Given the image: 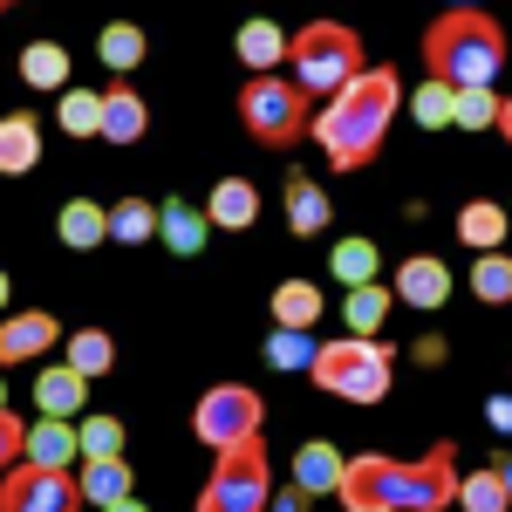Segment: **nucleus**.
Here are the masks:
<instances>
[{"label":"nucleus","instance_id":"obj_1","mask_svg":"<svg viewBox=\"0 0 512 512\" xmlns=\"http://www.w3.org/2000/svg\"><path fill=\"white\" fill-rule=\"evenodd\" d=\"M335 499H342L349 512H444L451 499H458V444L437 437L417 465H396V458H383V451L349 458Z\"/></svg>","mask_w":512,"mask_h":512},{"label":"nucleus","instance_id":"obj_2","mask_svg":"<svg viewBox=\"0 0 512 512\" xmlns=\"http://www.w3.org/2000/svg\"><path fill=\"white\" fill-rule=\"evenodd\" d=\"M396 103H403V82H396L390 62H383V69H362L342 96H328V110L308 123V137L328 151V164H335V171H362V164L383 151Z\"/></svg>","mask_w":512,"mask_h":512},{"label":"nucleus","instance_id":"obj_3","mask_svg":"<svg viewBox=\"0 0 512 512\" xmlns=\"http://www.w3.org/2000/svg\"><path fill=\"white\" fill-rule=\"evenodd\" d=\"M424 62L444 89H492V76L506 69V28L485 7H451L424 35Z\"/></svg>","mask_w":512,"mask_h":512},{"label":"nucleus","instance_id":"obj_4","mask_svg":"<svg viewBox=\"0 0 512 512\" xmlns=\"http://www.w3.org/2000/svg\"><path fill=\"white\" fill-rule=\"evenodd\" d=\"M287 62H294V89L301 96H342L369 69L355 28H342V21H308L301 35L287 41Z\"/></svg>","mask_w":512,"mask_h":512},{"label":"nucleus","instance_id":"obj_5","mask_svg":"<svg viewBox=\"0 0 512 512\" xmlns=\"http://www.w3.org/2000/svg\"><path fill=\"white\" fill-rule=\"evenodd\" d=\"M315 376L328 396H342V403H383L390 396V376H396V355L390 342H362V335H342V342H328L315 349Z\"/></svg>","mask_w":512,"mask_h":512},{"label":"nucleus","instance_id":"obj_6","mask_svg":"<svg viewBox=\"0 0 512 512\" xmlns=\"http://www.w3.org/2000/svg\"><path fill=\"white\" fill-rule=\"evenodd\" d=\"M239 117H246V130H253L260 144L287 151V144L308 137L315 110H308V96L294 89V76H253L246 89H239Z\"/></svg>","mask_w":512,"mask_h":512},{"label":"nucleus","instance_id":"obj_7","mask_svg":"<svg viewBox=\"0 0 512 512\" xmlns=\"http://www.w3.org/2000/svg\"><path fill=\"white\" fill-rule=\"evenodd\" d=\"M260 417L267 410H260V396L246 383H212L192 410V431H198V444H212V458H226L239 444H260Z\"/></svg>","mask_w":512,"mask_h":512},{"label":"nucleus","instance_id":"obj_8","mask_svg":"<svg viewBox=\"0 0 512 512\" xmlns=\"http://www.w3.org/2000/svg\"><path fill=\"white\" fill-rule=\"evenodd\" d=\"M267 499H274L267 451L260 444H239L226 458H212V478L198 492V512H267Z\"/></svg>","mask_w":512,"mask_h":512},{"label":"nucleus","instance_id":"obj_9","mask_svg":"<svg viewBox=\"0 0 512 512\" xmlns=\"http://www.w3.org/2000/svg\"><path fill=\"white\" fill-rule=\"evenodd\" d=\"M0 512H82V492L69 472L14 465V472L0 478Z\"/></svg>","mask_w":512,"mask_h":512},{"label":"nucleus","instance_id":"obj_10","mask_svg":"<svg viewBox=\"0 0 512 512\" xmlns=\"http://www.w3.org/2000/svg\"><path fill=\"white\" fill-rule=\"evenodd\" d=\"M55 315H41V308H21V315H0V369L7 362H35V355L55 349Z\"/></svg>","mask_w":512,"mask_h":512},{"label":"nucleus","instance_id":"obj_11","mask_svg":"<svg viewBox=\"0 0 512 512\" xmlns=\"http://www.w3.org/2000/svg\"><path fill=\"white\" fill-rule=\"evenodd\" d=\"M342 472H349V458H342L328 437H308V444L294 451V492H308V499H335V492H342Z\"/></svg>","mask_w":512,"mask_h":512},{"label":"nucleus","instance_id":"obj_12","mask_svg":"<svg viewBox=\"0 0 512 512\" xmlns=\"http://www.w3.org/2000/svg\"><path fill=\"white\" fill-rule=\"evenodd\" d=\"M396 301H410V308H444L451 301V267L431 260V253H410L403 267H396Z\"/></svg>","mask_w":512,"mask_h":512},{"label":"nucleus","instance_id":"obj_13","mask_svg":"<svg viewBox=\"0 0 512 512\" xmlns=\"http://www.w3.org/2000/svg\"><path fill=\"white\" fill-rule=\"evenodd\" d=\"M55 239H62L69 253H96V246L110 239V205H96V198H69V205L55 212Z\"/></svg>","mask_w":512,"mask_h":512},{"label":"nucleus","instance_id":"obj_14","mask_svg":"<svg viewBox=\"0 0 512 512\" xmlns=\"http://www.w3.org/2000/svg\"><path fill=\"white\" fill-rule=\"evenodd\" d=\"M76 492L89 499V506L110 512V506H123V499H137V472H130L123 458H89V465L76 472Z\"/></svg>","mask_w":512,"mask_h":512},{"label":"nucleus","instance_id":"obj_15","mask_svg":"<svg viewBox=\"0 0 512 512\" xmlns=\"http://www.w3.org/2000/svg\"><path fill=\"white\" fill-rule=\"evenodd\" d=\"M260 219V192L246 185V178H219L212 198H205V226H219V233H246Z\"/></svg>","mask_w":512,"mask_h":512},{"label":"nucleus","instance_id":"obj_16","mask_svg":"<svg viewBox=\"0 0 512 512\" xmlns=\"http://www.w3.org/2000/svg\"><path fill=\"white\" fill-rule=\"evenodd\" d=\"M76 458H82L76 431H69V424H55V417H41L35 431L21 437V465H41V472H69Z\"/></svg>","mask_w":512,"mask_h":512},{"label":"nucleus","instance_id":"obj_17","mask_svg":"<svg viewBox=\"0 0 512 512\" xmlns=\"http://www.w3.org/2000/svg\"><path fill=\"white\" fill-rule=\"evenodd\" d=\"M41 158V123L28 110H7L0 117V178H28Z\"/></svg>","mask_w":512,"mask_h":512},{"label":"nucleus","instance_id":"obj_18","mask_svg":"<svg viewBox=\"0 0 512 512\" xmlns=\"http://www.w3.org/2000/svg\"><path fill=\"white\" fill-rule=\"evenodd\" d=\"M144 130H151V103H144L130 82H110V89H103V137H110V144H137Z\"/></svg>","mask_w":512,"mask_h":512},{"label":"nucleus","instance_id":"obj_19","mask_svg":"<svg viewBox=\"0 0 512 512\" xmlns=\"http://www.w3.org/2000/svg\"><path fill=\"white\" fill-rule=\"evenodd\" d=\"M35 403H41V417H55V424H69L82 403H89V383H82L76 369L62 362V369H41L35 376Z\"/></svg>","mask_w":512,"mask_h":512},{"label":"nucleus","instance_id":"obj_20","mask_svg":"<svg viewBox=\"0 0 512 512\" xmlns=\"http://www.w3.org/2000/svg\"><path fill=\"white\" fill-rule=\"evenodd\" d=\"M506 226H512V212H506V205H492V198L458 205V239H465L472 253H499V246H506Z\"/></svg>","mask_w":512,"mask_h":512},{"label":"nucleus","instance_id":"obj_21","mask_svg":"<svg viewBox=\"0 0 512 512\" xmlns=\"http://www.w3.org/2000/svg\"><path fill=\"white\" fill-rule=\"evenodd\" d=\"M158 233H164V246L178 253V260H192V253H205V212L198 205H185V198H164V212H158Z\"/></svg>","mask_w":512,"mask_h":512},{"label":"nucleus","instance_id":"obj_22","mask_svg":"<svg viewBox=\"0 0 512 512\" xmlns=\"http://www.w3.org/2000/svg\"><path fill=\"white\" fill-rule=\"evenodd\" d=\"M390 287L383 280H369V287H349V301H342V321H349V335H362V342H376L383 335V321H390Z\"/></svg>","mask_w":512,"mask_h":512},{"label":"nucleus","instance_id":"obj_23","mask_svg":"<svg viewBox=\"0 0 512 512\" xmlns=\"http://www.w3.org/2000/svg\"><path fill=\"white\" fill-rule=\"evenodd\" d=\"M315 321H321V287H315V280H280V287H274V328L308 335Z\"/></svg>","mask_w":512,"mask_h":512},{"label":"nucleus","instance_id":"obj_24","mask_svg":"<svg viewBox=\"0 0 512 512\" xmlns=\"http://www.w3.org/2000/svg\"><path fill=\"white\" fill-rule=\"evenodd\" d=\"M287 226H294L301 239H315L321 226H328V192H321L308 171H294V178H287Z\"/></svg>","mask_w":512,"mask_h":512},{"label":"nucleus","instance_id":"obj_25","mask_svg":"<svg viewBox=\"0 0 512 512\" xmlns=\"http://www.w3.org/2000/svg\"><path fill=\"white\" fill-rule=\"evenodd\" d=\"M287 41L294 35H280L274 21H246V28H239V62H246L253 76H274V62H287Z\"/></svg>","mask_w":512,"mask_h":512},{"label":"nucleus","instance_id":"obj_26","mask_svg":"<svg viewBox=\"0 0 512 512\" xmlns=\"http://www.w3.org/2000/svg\"><path fill=\"white\" fill-rule=\"evenodd\" d=\"M69 369H76L82 383L110 376V369H117V342H110V328H76V335H69Z\"/></svg>","mask_w":512,"mask_h":512},{"label":"nucleus","instance_id":"obj_27","mask_svg":"<svg viewBox=\"0 0 512 512\" xmlns=\"http://www.w3.org/2000/svg\"><path fill=\"white\" fill-rule=\"evenodd\" d=\"M144 48H151V41H144V28H137V21H110V28L96 35V55L110 62V76H130V69H144Z\"/></svg>","mask_w":512,"mask_h":512},{"label":"nucleus","instance_id":"obj_28","mask_svg":"<svg viewBox=\"0 0 512 512\" xmlns=\"http://www.w3.org/2000/svg\"><path fill=\"white\" fill-rule=\"evenodd\" d=\"M21 82L28 89H62L69 82V48L62 41H28L21 48Z\"/></svg>","mask_w":512,"mask_h":512},{"label":"nucleus","instance_id":"obj_29","mask_svg":"<svg viewBox=\"0 0 512 512\" xmlns=\"http://www.w3.org/2000/svg\"><path fill=\"white\" fill-rule=\"evenodd\" d=\"M328 274L349 280V287H369V280H383V253H376L369 239H335V253H328Z\"/></svg>","mask_w":512,"mask_h":512},{"label":"nucleus","instance_id":"obj_30","mask_svg":"<svg viewBox=\"0 0 512 512\" xmlns=\"http://www.w3.org/2000/svg\"><path fill=\"white\" fill-rule=\"evenodd\" d=\"M55 123H62L69 137H103V89H62Z\"/></svg>","mask_w":512,"mask_h":512},{"label":"nucleus","instance_id":"obj_31","mask_svg":"<svg viewBox=\"0 0 512 512\" xmlns=\"http://www.w3.org/2000/svg\"><path fill=\"white\" fill-rule=\"evenodd\" d=\"M110 239H117V246L158 239V205H151V198H117V205H110Z\"/></svg>","mask_w":512,"mask_h":512},{"label":"nucleus","instance_id":"obj_32","mask_svg":"<svg viewBox=\"0 0 512 512\" xmlns=\"http://www.w3.org/2000/svg\"><path fill=\"white\" fill-rule=\"evenodd\" d=\"M472 294L485 301V308L512 301V260H506V253H478V267H472Z\"/></svg>","mask_w":512,"mask_h":512},{"label":"nucleus","instance_id":"obj_33","mask_svg":"<svg viewBox=\"0 0 512 512\" xmlns=\"http://www.w3.org/2000/svg\"><path fill=\"white\" fill-rule=\"evenodd\" d=\"M458 506L465 512H512V499H506V485H499V472H472V478H458Z\"/></svg>","mask_w":512,"mask_h":512},{"label":"nucleus","instance_id":"obj_34","mask_svg":"<svg viewBox=\"0 0 512 512\" xmlns=\"http://www.w3.org/2000/svg\"><path fill=\"white\" fill-rule=\"evenodd\" d=\"M267 362H274V369H287V376H294V369H315V335L274 328V335H267Z\"/></svg>","mask_w":512,"mask_h":512},{"label":"nucleus","instance_id":"obj_35","mask_svg":"<svg viewBox=\"0 0 512 512\" xmlns=\"http://www.w3.org/2000/svg\"><path fill=\"white\" fill-rule=\"evenodd\" d=\"M76 444H82V465L89 458H123V424L117 417H82Z\"/></svg>","mask_w":512,"mask_h":512},{"label":"nucleus","instance_id":"obj_36","mask_svg":"<svg viewBox=\"0 0 512 512\" xmlns=\"http://www.w3.org/2000/svg\"><path fill=\"white\" fill-rule=\"evenodd\" d=\"M499 103H506V96H492V89H458L451 123H458V130H492V123H499Z\"/></svg>","mask_w":512,"mask_h":512},{"label":"nucleus","instance_id":"obj_37","mask_svg":"<svg viewBox=\"0 0 512 512\" xmlns=\"http://www.w3.org/2000/svg\"><path fill=\"white\" fill-rule=\"evenodd\" d=\"M410 110H417V123H424V130H444V123H451V110H458V89H444V82H424V89L410 96Z\"/></svg>","mask_w":512,"mask_h":512},{"label":"nucleus","instance_id":"obj_38","mask_svg":"<svg viewBox=\"0 0 512 512\" xmlns=\"http://www.w3.org/2000/svg\"><path fill=\"white\" fill-rule=\"evenodd\" d=\"M21 437H28V424H21V417L7 410V417H0V472H7V465L21 458Z\"/></svg>","mask_w":512,"mask_h":512},{"label":"nucleus","instance_id":"obj_39","mask_svg":"<svg viewBox=\"0 0 512 512\" xmlns=\"http://www.w3.org/2000/svg\"><path fill=\"white\" fill-rule=\"evenodd\" d=\"M485 424L512 437V396H492V403H485Z\"/></svg>","mask_w":512,"mask_h":512},{"label":"nucleus","instance_id":"obj_40","mask_svg":"<svg viewBox=\"0 0 512 512\" xmlns=\"http://www.w3.org/2000/svg\"><path fill=\"white\" fill-rule=\"evenodd\" d=\"M267 512H308V492H294V485H287V492L267 499Z\"/></svg>","mask_w":512,"mask_h":512},{"label":"nucleus","instance_id":"obj_41","mask_svg":"<svg viewBox=\"0 0 512 512\" xmlns=\"http://www.w3.org/2000/svg\"><path fill=\"white\" fill-rule=\"evenodd\" d=\"M492 472H499V485H506V499H512V451L499 458V465H492Z\"/></svg>","mask_w":512,"mask_h":512},{"label":"nucleus","instance_id":"obj_42","mask_svg":"<svg viewBox=\"0 0 512 512\" xmlns=\"http://www.w3.org/2000/svg\"><path fill=\"white\" fill-rule=\"evenodd\" d=\"M499 137H506V144H512V96H506V103H499Z\"/></svg>","mask_w":512,"mask_h":512},{"label":"nucleus","instance_id":"obj_43","mask_svg":"<svg viewBox=\"0 0 512 512\" xmlns=\"http://www.w3.org/2000/svg\"><path fill=\"white\" fill-rule=\"evenodd\" d=\"M110 512H151V506H144V499H123V506H110Z\"/></svg>","mask_w":512,"mask_h":512},{"label":"nucleus","instance_id":"obj_44","mask_svg":"<svg viewBox=\"0 0 512 512\" xmlns=\"http://www.w3.org/2000/svg\"><path fill=\"white\" fill-rule=\"evenodd\" d=\"M7 294H14V280H7V267H0V308H7Z\"/></svg>","mask_w":512,"mask_h":512},{"label":"nucleus","instance_id":"obj_45","mask_svg":"<svg viewBox=\"0 0 512 512\" xmlns=\"http://www.w3.org/2000/svg\"><path fill=\"white\" fill-rule=\"evenodd\" d=\"M0 417H7V383H0Z\"/></svg>","mask_w":512,"mask_h":512}]
</instances>
